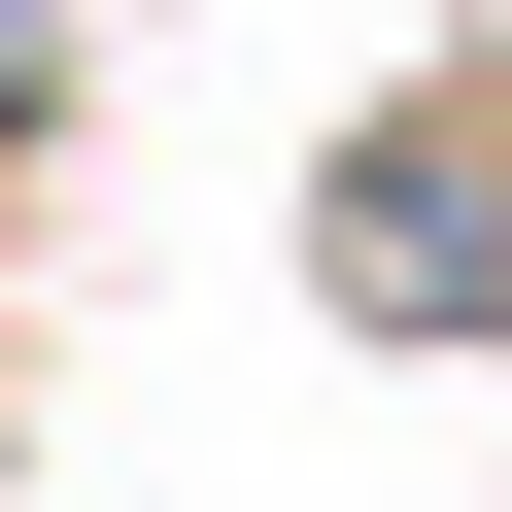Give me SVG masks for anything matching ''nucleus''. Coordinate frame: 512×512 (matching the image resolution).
<instances>
[{
	"label": "nucleus",
	"instance_id": "nucleus-1",
	"mask_svg": "<svg viewBox=\"0 0 512 512\" xmlns=\"http://www.w3.org/2000/svg\"><path fill=\"white\" fill-rule=\"evenodd\" d=\"M308 274H342L376 342H512V103H376V137L308 171Z\"/></svg>",
	"mask_w": 512,
	"mask_h": 512
},
{
	"label": "nucleus",
	"instance_id": "nucleus-2",
	"mask_svg": "<svg viewBox=\"0 0 512 512\" xmlns=\"http://www.w3.org/2000/svg\"><path fill=\"white\" fill-rule=\"evenodd\" d=\"M35 137H69V0H0V171H35Z\"/></svg>",
	"mask_w": 512,
	"mask_h": 512
}]
</instances>
